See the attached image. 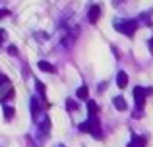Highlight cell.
<instances>
[{
    "mask_svg": "<svg viewBox=\"0 0 153 147\" xmlns=\"http://www.w3.org/2000/svg\"><path fill=\"white\" fill-rule=\"evenodd\" d=\"M147 45H149V49H153V37L149 39V43H147Z\"/></svg>",
    "mask_w": 153,
    "mask_h": 147,
    "instance_id": "cell-19",
    "label": "cell"
},
{
    "mask_svg": "<svg viewBox=\"0 0 153 147\" xmlns=\"http://www.w3.org/2000/svg\"><path fill=\"white\" fill-rule=\"evenodd\" d=\"M4 39H6V31H4V29H0V43H2Z\"/></svg>",
    "mask_w": 153,
    "mask_h": 147,
    "instance_id": "cell-17",
    "label": "cell"
},
{
    "mask_svg": "<svg viewBox=\"0 0 153 147\" xmlns=\"http://www.w3.org/2000/svg\"><path fill=\"white\" fill-rule=\"evenodd\" d=\"M66 109H68V112H76V110H78V103H76L74 99H68L66 101Z\"/></svg>",
    "mask_w": 153,
    "mask_h": 147,
    "instance_id": "cell-13",
    "label": "cell"
},
{
    "mask_svg": "<svg viewBox=\"0 0 153 147\" xmlns=\"http://www.w3.org/2000/svg\"><path fill=\"white\" fill-rule=\"evenodd\" d=\"M39 70H43V72H49V74H54V72H56V68L51 64V62H47V60H41V62H39Z\"/></svg>",
    "mask_w": 153,
    "mask_h": 147,
    "instance_id": "cell-8",
    "label": "cell"
},
{
    "mask_svg": "<svg viewBox=\"0 0 153 147\" xmlns=\"http://www.w3.org/2000/svg\"><path fill=\"white\" fill-rule=\"evenodd\" d=\"M8 52L10 54H18V49H16V47H8Z\"/></svg>",
    "mask_w": 153,
    "mask_h": 147,
    "instance_id": "cell-16",
    "label": "cell"
},
{
    "mask_svg": "<svg viewBox=\"0 0 153 147\" xmlns=\"http://www.w3.org/2000/svg\"><path fill=\"white\" fill-rule=\"evenodd\" d=\"M116 83H118L120 89H124V87L128 85V74L126 72H118L116 74Z\"/></svg>",
    "mask_w": 153,
    "mask_h": 147,
    "instance_id": "cell-7",
    "label": "cell"
},
{
    "mask_svg": "<svg viewBox=\"0 0 153 147\" xmlns=\"http://www.w3.org/2000/svg\"><path fill=\"white\" fill-rule=\"evenodd\" d=\"M4 16H10V12H8V10H0V19H2Z\"/></svg>",
    "mask_w": 153,
    "mask_h": 147,
    "instance_id": "cell-18",
    "label": "cell"
},
{
    "mask_svg": "<svg viewBox=\"0 0 153 147\" xmlns=\"http://www.w3.org/2000/svg\"><path fill=\"white\" fill-rule=\"evenodd\" d=\"M37 91L41 95H45V91H47V87H45V83H41V81H37Z\"/></svg>",
    "mask_w": 153,
    "mask_h": 147,
    "instance_id": "cell-15",
    "label": "cell"
},
{
    "mask_svg": "<svg viewBox=\"0 0 153 147\" xmlns=\"http://www.w3.org/2000/svg\"><path fill=\"white\" fill-rule=\"evenodd\" d=\"M112 105L116 106V110H126V101L122 97H114L112 99Z\"/></svg>",
    "mask_w": 153,
    "mask_h": 147,
    "instance_id": "cell-11",
    "label": "cell"
},
{
    "mask_svg": "<svg viewBox=\"0 0 153 147\" xmlns=\"http://www.w3.org/2000/svg\"><path fill=\"white\" fill-rule=\"evenodd\" d=\"M87 110H89V116H97L99 112V106L95 101H87Z\"/></svg>",
    "mask_w": 153,
    "mask_h": 147,
    "instance_id": "cell-12",
    "label": "cell"
},
{
    "mask_svg": "<svg viewBox=\"0 0 153 147\" xmlns=\"http://www.w3.org/2000/svg\"><path fill=\"white\" fill-rule=\"evenodd\" d=\"M76 95H78L79 99H87V87H85V85H82L78 91H76Z\"/></svg>",
    "mask_w": 153,
    "mask_h": 147,
    "instance_id": "cell-14",
    "label": "cell"
},
{
    "mask_svg": "<svg viewBox=\"0 0 153 147\" xmlns=\"http://www.w3.org/2000/svg\"><path fill=\"white\" fill-rule=\"evenodd\" d=\"M149 93H151V89H143V87H136L134 89V101H136V106H138V112H134V118L142 116V110L146 106V97Z\"/></svg>",
    "mask_w": 153,
    "mask_h": 147,
    "instance_id": "cell-1",
    "label": "cell"
},
{
    "mask_svg": "<svg viewBox=\"0 0 153 147\" xmlns=\"http://www.w3.org/2000/svg\"><path fill=\"white\" fill-rule=\"evenodd\" d=\"M14 114H16V109H14V106L4 105V120H12V118H14Z\"/></svg>",
    "mask_w": 153,
    "mask_h": 147,
    "instance_id": "cell-9",
    "label": "cell"
},
{
    "mask_svg": "<svg viewBox=\"0 0 153 147\" xmlns=\"http://www.w3.org/2000/svg\"><path fill=\"white\" fill-rule=\"evenodd\" d=\"M39 112H41V109H39V101L33 97V99H31V116L37 118V116H39Z\"/></svg>",
    "mask_w": 153,
    "mask_h": 147,
    "instance_id": "cell-10",
    "label": "cell"
},
{
    "mask_svg": "<svg viewBox=\"0 0 153 147\" xmlns=\"http://www.w3.org/2000/svg\"><path fill=\"white\" fill-rule=\"evenodd\" d=\"M8 99H14V87L8 81V78H0V101L6 103Z\"/></svg>",
    "mask_w": 153,
    "mask_h": 147,
    "instance_id": "cell-3",
    "label": "cell"
},
{
    "mask_svg": "<svg viewBox=\"0 0 153 147\" xmlns=\"http://www.w3.org/2000/svg\"><path fill=\"white\" fill-rule=\"evenodd\" d=\"M99 18H101V6L93 4V6L89 8V12H87V19H89V23H97Z\"/></svg>",
    "mask_w": 153,
    "mask_h": 147,
    "instance_id": "cell-5",
    "label": "cell"
},
{
    "mask_svg": "<svg viewBox=\"0 0 153 147\" xmlns=\"http://www.w3.org/2000/svg\"><path fill=\"white\" fill-rule=\"evenodd\" d=\"M114 27L120 31V33H124V35H128V37H132V35L136 33V29H138V21H136V19H126V21L114 23Z\"/></svg>",
    "mask_w": 153,
    "mask_h": 147,
    "instance_id": "cell-4",
    "label": "cell"
},
{
    "mask_svg": "<svg viewBox=\"0 0 153 147\" xmlns=\"http://www.w3.org/2000/svg\"><path fill=\"white\" fill-rule=\"evenodd\" d=\"M146 145H147V137L146 136H134L126 147H146Z\"/></svg>",
    "mask_w": 153,
    "mask_h": 147,
    "instance_id": "cell-6",
    "label": "cell"
},
{
    "mask_svg": "<svg viewBox=\"0 0 153 147\" xmlns=\"http://www.w3.org/2000/svg\"><path fill=\"white\" fill-rule=\"evenodd\" d=\"M79 130H82V132L93 134L95 137H101V126H99V120L95 116H89V120H85L83 124H79Z\"/></svg>",
    "mask_w": 153,
    "mask_h": 147,
    "instance_id": "cell-2",
    "label": "cell"
}]
</instances>
